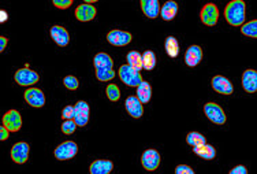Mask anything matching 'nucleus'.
Segmentation results:
<instances>
[{
	"label": "nucleus",
	"mask_w": 257,
	"mask_h": 174,
	"mask_svg": "<svg viewBox=\"0 0 257 174\" xmlns=\"http://www.w3.org/2000/svg\"><path fill=\"white\" fill-rule=\"evenodd\" d=\"M94 69H96V77L99 81H109L115 77L114 62L112 58L105 52H99L93 59Z\"/></svg>",
	"instance_id": "obj_1"
},
{
	"label": "nucleus",
	"mask_w": 257,
	"mask_h": 174,
	"mask_svg": "<svg viewBox=\"0 0 257 174\" xmlns=\"http://www.w3.org/2000/svg\"><path fill=\"white\" fill-rule=\"evenodd\" d=\"M226 21L231 26H242L246 20V5L243 0H231L224 10Z\"/></svg>",
	"instance_id": "obj_2"
},
{
	"label": "nucleus",
	"mask_w": 257,
	"mask_h": 174,
	"mask_svg": "<svg viewBox=\"0 0 257 174\" xmlns=\"http://www.w3.org/2000/svg\"><path fill=\"white\" fill-rule=\"evenodd\" d=\"M119 78L122 80L123 84H126L127 86H133V88H137L141 82H143V75L140 74L139 70H136L134 67H132L130 65H123L119 67Z\"/></svg>",
	"instance_id": "obj_3"
},
{
	"label": "nucleus",
	"mask_w": 257,
	"mask_h": 174,
	"mask_svg": "<svg viewBox=\"0 0 257 174\" xmlns=\"http://www.w3.org/2000/svg\"><path fill=\"white\" fill-rule=\"evenodd\" d=\"M78 152V145L74 141H64L55 149V158L59 160H69L74 158Z\"/></svg>",
	"instance_id": "obj_4"
},
{
	"label": "nucleus",
	"mask_w": 257,
	"mask_h": 174,
	"mask_svg": "<svg viewBox=\"0 0 257 174\" xmlns=\"http://www.w3.org/2000/svg\"><path fill=\"white\" fill-rule=\"evenodd\" d=\"M14 78L17 84L22 85V86H32L40 80V75L33 70H30L29 67H24V69L17 70Z\"/></svg>",
	"instance_id": "obj_5"
},
{
	"label": "nucleus",
	"mask_w": 257,
	"mask_h": 174,
	"mask_svg": "<svg viewBox=\"0 0 257 174\" xmlns=\"http://www.w3.org/2000/svg\"><path fill=\"white\" fill-rule=\"evenodd\" d=\"M204 113L211 122L216 125H223L226 122V114L219 105L216 103H207L204 106Z\"/></svg>",
	"instance_id": "obj_6"
},
{
	"label": "nucleus",
	"mask_w": 257,
	"mask_h": 174,
	"mask_svg": "<svg viewBox=\"0 0 257 174\" xmlns=\"http://www.w3.org/2000/svg\"><path fill=\"white\" fill-rule=\"evenodd\" d=\"M200 18L203 21L204 25L207 26H215L218 24L219 20V10L216 5L213 3H208L203 7V10L200 13Z\"/></svg>",
	"instance_id": "obj_7"
},
{
	"label": "nucleus",
	"mask_w": 257,
	"mask_h": 174,
	"mask_svg": "<svg viewBox=\"0 0 257 174\" xmlns=\"http://www.w3.org/2000/svg\"><path fill=\"white\" fill-rule=\"evenodd\" d=\"M29 151L30 147L28 143H25V141L17 143L11 148V159L18 164L26 163V160L29 158Z\"/></svg>",
	"instance_id": "obj_8"
},
{
	"label": "nucleus",
	"mask_w": 257,
	"mask_h": 174,
	"mask_svg": "<svg viewBox=\"0 0 257 174\" xmlns=\"http://www.w3.org/2000/svg\"><path fill=\"white\" fill-rule=\"evenodd\" d=\"M132 39H133V36L130 35L128 32H124V30L114 29L111 30L108 35H107L108 43L115 45V47H124V45L130 44Z\"/></svg>",
	"instance_id": "obj_9"
},
{
	"label": "nucleus",
	"mask_w": 257,
	"mask_h": 174,
	"mask_svg": "<svg viewBox=\"0 0 257 174\" xmlns=\"http://www.w3.org/2000/svg\"><path fill=\"white\" fill-rule=\"evenodd\" d=\"M141 163L145 170L154 171L160 164V154L156 149H147V151H144L143 156H141Z\"/></svg>",
	"instance_id": "obj_10"
},
{
	"label": "nucleus",
	"mask_w": 257,
	"mask_h": 174,
	"mask_svg": "<svg viewBox=\"0 0 257 174\" xmlns=\"http://www.w3.org/2000/svg\"><path fill=\"white\" fill-rule=\"evenodd\" d=\"M3 125L10 132H18L22 128V117L17 110H10L3 115Z\"/></svg>",
	"instance_id": "obj_11"
},
{
	"label": "nucleus",
	"mask_w": 257,
	"mask_h": 174,
	"mask_svg": "<svg viewBox=\"0 0 257 174\" xmlns=\"http://www.w3.org/2000/svg\"><path fill=\"white\" fill-rule=\"evenodd\" d=\"M25 100L26 103L32 107H36V109H40L45 105V96L44 92L39 88H28L25 91Z\"/></svg>",
	"instance_id": "obj_12"
},
{
	"label": "nucleus",
	"mask_w": 257,
	"mask_h": 174,
	"mask_svg": "<svg viewBox=\"0 0 257 174\" xmlns=\"http://www.w3.org/2000/svg\"><path fill=\"white\" fill-rule=\"evenodd\" d=\"M74 121L77 122L78 126H85V125L89 122V105L84 102V100H79L74 106Z\"/></svg>",
	"instance_id": "obj_13"
},
{
	"label": "nucleus",
	"mask_w": 257,
	"mask_h": 174,
	"mask_svg": "<svg viewBox=\"0 0 257 174\" xmlns=\"http://www.w3.org/2000/svg\"><path fill=\"white\" fill-rule=\"evenodd\" d=\"M96 14H97V10L90 3H84V5L78 6L75 10V18L81 22H89L96 17Z\"/></svg>",
	"instance_id": "obj_14"
},
{
	"label": "nucleus",
	"mask_w": 257,
	"mask_h": 174,
	"mask_svg": "<svg viewBox=\"0 0 257 174\" xmlns=\"http://www.w3.org/2000/svg\"><path fill=\"white\" fill-rule=\"evenodd\" d=\"M143 105L144 103L137 96H128L127 99H126V103H124V107H126V111L133 118H141L144 114Z\"/></svg>",
	"instance_id": "obj_15"
},
{
	"label": "nucleus",
	"mask_w": 257,
	"mask_h": 174,
	"mask_svg": "<svg viewBox=\"0 0 257 174\" xmlns=\"http://www.w3.org/2000/svg\"><path fill=\"white\" fill-rule=\"evenodd\" d=\"M212 88L213 91H216L218 94L222 95H231L234 88H232V84L230 82V80H227L226 77L223 75H215L212 78Z\"/></svg>",
	"instance_id": "obj_16"
},
{
	"label": "nucleus",
	"mask_w": 257,
	"mask_h": 174,
	"mask_svg": "<svg viewBox=\"0 0 257 174\" xmlns=\"http://www.w3.org/2000/svg\"><path fill=\"white\" fill-rule=\"evenodd\" d=\"M50 35L51 37H52V40L59 45V47H66V45L69 44V41H70L69 32L64 29L63 26H59V25L52 26L50 30Z\"/></svg>",
	"instance_id": "obj_17"
},
{
	"label": "nucleus",
	"mask_w": 257,
	"mask_h": 174,
	"mask_svg": "<svg viewBox=\"0 0 257 174\" xmlns=\"http://www.w3.org/2000/svg\"><path fill=\"white\" fill-rule=\"evenodd\" d=\"M203 59V50L198 45H192L189 47L186 52H185V63L189 67H194L197 66Z\"/></svg>",
	"instance_id": "obj_18"
},
{
	"label": "nucleus",
	"mask_w": 257,
	"mask_h": 174,
	"mask_svg": "<svg viewBox=\"0 0 257 174\" xmlns=\"http://www.w3.org/2000/svg\"><path fill=\"white\" fill-rule=\"evenodd\" d=\"M242 86L247 94L257 92V71L256 70H245L242 74Z\"/></svg>",
	"instance_id": "obj_19"
},
{
	"label": "nucleus",
	"mask_w": 257,
	"mask_h": 174,
	"mask_svg": "<svg viewBox=\"0 0 257 174\" xmlns=\"http://www.w3.org/2000/svg\"><path fill=\"white\" fill-rule=\"evenodd\" d=\"M114 169V164L111 160L107 159H97L90 164L89 171L90 174H108Z\"/></svg>",
	"instance_id": "obj_20"
},
{
	"label": "nucleus",
	"mask_w": 257,
	"mask_h": 174,
	"mask_svg": "<svg viewBox=\"0 0 257 174\" xmlns=\"http://www.w3.org/2000/svg\"><path fill=\"white\" fill-rule=\"evenodd\" d=\"M141 10L148 18L155 20L160 13L159 0H141Z\"/></svg>",
	"instance_id": "obj_21"
},
{
	"label": "nucleus",
	"mask_w": 257,
	"mask_h": 174,
	"mask_svg": "<svg viewBox=\"0 0 257 174\" xmlns=\"http://www.w3.org/2000/svg\"><path fill=\"white\" fill-rule=\"evenodd\" d=\"M177 13H178V5L173 0L166 2L160 9V15L164 21H171L177 15Z\"/></svg>",
	"instance_id": "obj_22"
},
{
	"label": "nucleus",
	"mask_w": 257,
	"mask_h": 174,
	"mask_svg": "<svg viewBox=\"0 0 257 174\" xmlns=\"http://www.w3.org/2000/svg\"><path fill=\"white\" fill-rule=\"evenodd\" d=\"M194 154L197 155V156H200V158H203V159L211 160L216 156V151H215V148H213L212 145L204 143V144L194 147Z\"/></svg>",
	"instance_id": "obj_23"
},
{
	"label": "nucleus",
	"mask_w": 257,
	"mask_h": 174,
	"mask_svg": "<svg viewBox=\"0 0 257 174\" xmlns=\"http://www.w3.org/2000/svg\"><path fill=\"white\" fill-rule=\"evenodd\" d=\"M164 48H166V52L170 58H177L179 54V43L178 40L173 37V36H168L166 39V43H164Z\"/></svg>",
	"instance_id": "obj_24"
},
{
	"label": "nucleus",
	"mask_w": 257,
	"mask_h": 174,
	"mask_svg": "<svg viewBox=\"0 0 257 174\" xmlns=\"http://www.w3.org/2000/svg\"><path fill=\"white\" fill-rule=\"evenodd\" d=\"M137 98H139L143 103H148L151 98H152V88L147 81H143L141 84L137 86Z\"/></svg>",
	"instance_id": "obj_25"
},
{
	"label": "nucleus",
	"mask_w": 257,
	"mask_h": 174,
	"mask_svg": "<svg viewBox=\"0 0 257 174\" xmlns=\"http://www.w3.org/2000/svg\"><path fill=\"white\" fill-rule=\"evenodd\" d=\"M127 65H130L136 70H139V71L144 69L143 55L140 54L139 51H130L127 54Z\"/></svg>",
	"instance_id": "obj_26"
},
{
	"label": "nucleus",
	"mask_w": 257,
	"mask_h": 174,
	"mask_svg": "<svg viewBox=\"0 0 257 174\" xmlns=\"http://www.w3.org/2000/svg\"><path fill=\"white\" fill-rule=\"evenodd\" d=\"M241 32H242V35L247 36V37L257 39V20L245 22V24L241 26Z\"/></svg>",
	"instance_id": "obj_27"
},
{
	"label": "nucleus",
	"mask_w": 257,
	"mask_h": 174,
	"mask_svg": "<svg viewBox=\"0 0 257 174\" xmlns=\"http://www.w3.org/2000/svg\"><path fill=\"white\" fill-rule=\"evenodd\" d=\"M143 65L145 70H154L156 66V55L154 51H145L143 54Z\"/></svg>",
	"instance_id": "obj_28"
},
{
	"label": "nucleus",
	"mask_w": 257,
	"mask_h": 174,
	"mask_svg": "<svg viewBox=\"0 0 257 174\" xmlns=\"http://www.w3.org/2000/svg\"><path fill=\"white\" fill-rule=\"evenodd\" d=\"M205 141H207L205 137H204L201 133H198V132H190V133L186 136V143H188L189 145H192L193 148L197 147V145L204 144Z\"/></svg>",
	"instance_id": "obj_29"
},
{
	"label": "nucleus",
	"mask_w": 257,
	"mask_h": 174,
	"mask_svg": "<svg viewBox=\"0 0 257 174\" xmlns=\"http://www.w3.org/2000/svg\"><path fill=\"white\" fill-rule=\"evenodd\" d=\"M105 94H107V98H108L111 102H118L120 99V90L118 88V85L109 84L105 90Z\"/></svg>",
	"instance_id": "obj_30"
},
{
	"label": "nucleus",
	"mask_w": 257,
	"mask_h": 174,
	"mask_svg": "<svg viewBox=\"0 0 257 174\" xmlns=\"http://www.w3.org/2000/svg\"><path fill=\"white\" fill-rule=\"evenodd\" d=\"M77 122L74 120H64V122L62 124V132L64 134H73L77 129Z\"/></svg>",
	"instance_id": "obj_31"
},
{
	"label": "nucleus",
	"mask_w": 257,
	"mask_h": 174,
	"mask_svg": "<svg viewBox=\"0 0 257 174\" xmlns=\"http://www.w3.org/2000/svg\"><path fill=\"white\" fill-rule=\"evenodd\" d=\"M63 84L67 90L75 91L79 86V81L77 77H74V75H67V77H64Z\"/></svg>",
	"instance_id": "obj_32"
},
{
	"label": "nucleus",
	"mask_w": 257,
	"mask_h": 174,
	"mask_svg": "<svg viewBox=\"0 0 257 174\" xmlns=\"http://www.w3.org/2000/svg\"><path fill=\"white\" fill-rule=\"evenodd\" d=\"M74 106H66L62 111V118L63 120H74Z\"/></svg>",
	"instance_id": "obj_33"
},
{
	"label": "nucleus",
	"mask_w": 257,
	"mask_h": 174,
	"mask_svg": "<svg viewBox=\"0 0 257 174\" xmlns=\"http://www.w3.org/2000/svg\"><path fill=\"white\" fill-rule=\"evenodd\" d=\"M74 0H52L55 7H58L60 10H64V9H69L70 6L73 5Z\"/></svg>",
	"instance_id": "obj_34"
},
{
	"label": "nucleus",
	"mask_w": 257,
	"mask_h": 174,
	"mask_svg": "<svg viewBox=\"0 0 257 174\" xmlns=\"http://www.w3.org/2000/svg\"><path fill=\"white\" fill-rule=\"evenodd\" d=\"M175 174H194V170L186 164H179L175 167Z\"/></svg>",
	"instance_id": "obj_35"
},
{
	"label": "nucleus",
	"mask_w": 257,
	"mask_h": 174,
	"mask_svg": "<svg viewBox=\"0 0 257 174\" xmlns=\"http://www.w3.org/2000/svg\"><path fill=\"white\" fill-rule=\"evenodd\" d=\"M9 136H10V130L7 129L5 125H2V126H0V140H2V141H6V140L9 139Z\"/></svg>",
	"instance_id": "obj_36"
},
{
	"label": "nucleus",
	"mask_w": 257,
	"mask_h": 174,
	"mask_svg": "<svg viewBox=\"0 0 257 174\" xmlns=\"http://www.w3.org/2000/svg\"><path fill=\"white\" fill-rule=\"evenodd\" d=\"M230 174H247V169L242 164H239V166H235L234 169L230 170Z\"/></svg>",
	"instance_id": "obj_37"
},
{
	"label": "nucleus",
	"mask_w": 257,
	"mask_h": 174,
	"mask_svg": "<svg viewBox=\"0 0 257 174\" xmlns=\"http://www.w3.org/2000/svg\"><path fill=\"white\" fill-rule=\"evenodd\" d=\"M7 39H6L5 36H2V37H0V51H2V52H3V51L6 50V47H7Z\"/></svg>",
	"instance_id": "obj_38"
},
{
	"label": "nucleus",
	"mask_w": 257,
	"mask_h": 174,
	"mask_svg": "<svg viewBox=\"0 0 257 174\" xmlns=\"http://www.w3.org/2000/svg\"><path fill=\"white\" fill-rule=\"evenodd\" d=\"M7 20H9V14L6 13V10H0V22L5 24Z\"/></svg>",
	"instance_id": "obj_39"
},
{
	"label": "nucleus",
	"mask_w": 257,
	"mask_h": 174,
	"mask_svg": "<svg viewBox=\"0 0 257 174\" xmlns=\"http://www.w3.org/2000/svg\"><path fill=\"white\" fill-rule=\"evenodd\" d=\"M85 3H90V5H93V3H96V2H99V0H84Z\"/></svg>",
	"instance_id": "obj_40"
}]
</instances>
